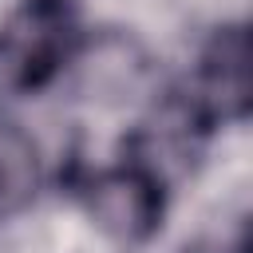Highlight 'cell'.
Returning a JSON list of instances; mask_svg holds the SVG:
<instances>
[{
    "mask_svg": "<svg viewBox=\"0 0 253 253\" xmlns=\"http://www.w3.org/2000/svg\"><path fill=\"white\" fill-rule=\"evenodd\" d=\"M75 43L71 0H24L0 28V71L12 87H43Z\"/></svg>",
    "mask_w": 253,
    "mask_h": 253,
    "instance_id": "cell-1",
    "label": "cell"
},
{
    "mask_svg": "<svg viewBox=\"0 0 253 253\" xmlns=\"http://www.w3.org/2000/svg\"><path fill=\"white\" fill-rule=\"evenodd\" d=\"M87 210L107 233H115L123 241H142L158 225L162 194H158V182H154L150 170L119 166V170H107V174L91 178Z\"/></svg>",
    "mask_w": 253,
    "mask_h": 253,
    "instance_id": "cell-2",
    "label": "cell"
},
{
    "mask_svg": "<svg viewBox=\"0 0 253 253\" xmlns=\"http://www.w3.org/2000/svg\"><path fill=\"white\" fill-rule=\"evenodd\" d=\"M40 186V150L36 142L12 126L0 123V217L20 213Z\"/></svg>",
    "mask_w": 253,
    "mask_h": 253,
    "instance_id": "cell-3",
    "label": "cell"
},
{
    "mask_svg": "<svg viewBox=\"0 0 253 253\" xmlns=\"http://www.w3.org/2000/svg\"><path fill=\"white\" fill-rule=\"evenodd\" d=\"M206 95L213 99V107H241L245 103V36L241 32H225L213 40V47L206 51Z\"/></svg>",
    "mask_w": 253,
    "mask_h": 253,
    "instance_id": "cell-4",
    "label": "cell"
}]
</instances>
